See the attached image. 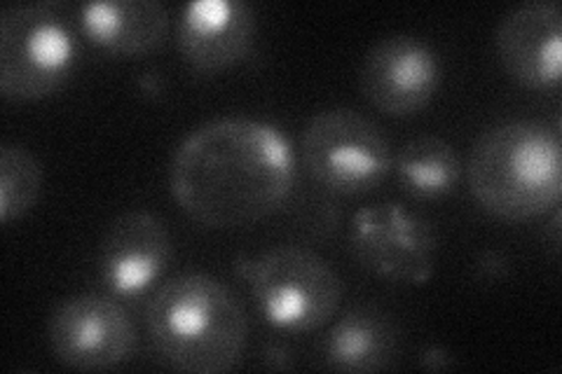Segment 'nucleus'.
I'll use <instances>...</instances> for the list:
<instances>
[{
	"instance_id": "f257e3e1",
	"label": "nucleus",
	"mask_w": 562,
	"mask_h": 374,
	"mask_svg": "<svg viewBox=\"0 0 562 374\" xmlns=\"http://www.w3.org/2000/svg\"><path fill=\"white\" fill-rule=\"evenodd\" d=\"M293 152L272 124L218 117L176 148L169 167L173 200L214 229L251 225L281 206L293 185Z\"/></svg>"
},
{
	"instance_id": "f03ea898",
	"label": "nucleus",
	"mask_w": 562,
	"mask_h": 374,
	"mask_svg": "<svg viewBox=\"0 0 562 374\" xmlns=\"http://www.w3.org/2000/svg\"><path fill=\"white\" fill-rule=\"evenodd\" d=\"M160 361L181 372H225L246 344V314L237 295L206 274H179L153 293L146 309Z\"/></svg>"
},
{
	"instance_id": "7ed1b4c3",
	"label": "nucleus",
	"mask_w": 562,
	"mask_h": 374,
	"mask_svg": "<svg viewBox=\"0 0 562 374\" xmlns=\"http://www.w3.org/2000/svg\"><path fill=\"white\" fill-rule=\"evenodd\" d=\"M560 134L537 120L490 127L473 144L469 185L483 208L506 220L535 218L553 208L562 192Z\"/></svg>"
},
{
	"instance_id": "20e7f679",
	"label": "nucleus",
	"mask_w": 562,
	"mask_h": 374,
	"mask_svg": "<svg viewBox=\"0 0 562 374\" xmlns=\"http://www.w3.org/2000/svg\"><path fill=\"white\" fill-rule=\"evenodd\" d=\"M80 43L64 3L10 5L0 14V92L10 101L55 94L70 78Z\"/></svg>"
},
{
	"instance_id": "39448f33",
	"label": "nucleus",
	"mask_w": 562,
	"mask_h": 374,
	"mask_svg": "<svg viewBox=\"0 0 562 374\" xmlns=\"http://www.w3.org/2000/svg\"><path fill=\"white\" fill-rule=\"evenodd\" d=\"M260 311L289 332L319 328L338 311L342 283L330 264L303 246H277L256 260H241Z\"/></svg>"
},
{
	"instance_id": "423d86ee",
	"label": "nucleus",
	"mask_w": 562,
	"mask_h": 374,
	"mask_svg": "<svg viewBox=\"0 0 562 374\" xmlns=\"http://www.w3.org/2000/svg\"><path fill=\"white\" fill-rule=\"evenodd\" d=\"M303 162L326 188L361 194L390 173L392 148L373 120L351 109H328L307 122Z\"/></svg>"
},
{
	"instance_id": "0eeeda50",
	"label": "nucleus",
	"mask_w": 562,
	"mask_h": 374,
	"mask_svg": "<svg viewBox=\"0 0 562 374\" xmlns=\"http://www.w3.org/2000/svg\"><path fill=\"white\" fill-rule=\"evenodd\" d=\"M351 256L366 270L396 283H425L438 253L429 220L398 204L363 206L349 227Z\"/></svg>"
},
{
	"instance_id": "6e6552de",
	"label": "nucleus",
	"mask_w": 562,
	"mask_h": 374,
	"mask_svg": "<svg viewBox=\"0 0 562 374\" xmlns=\"http://www.w3.org/2000/svg\"><path fill=\"white\" fill-rule=\"evenodd\" d=\"M57 361L76 370H105L125 363L134 349V326L115 299L76 295L64 299L47 326Z\"/></svg>"
},
{
	"instance_id": "1a4fd4ad",
	"label": "nucleus",
	"mask_w": 562,
	"mask_h": 374,
	"mask_svg": "<svg viewBox=\"0 0 562 374\" xmlns=\"http://www.w3.org/2000/svg\"><path fill=\"white\" fill-rule=\"evenodd\" d=\"M361 92L386 115H411L431 101L441 82V61L419 38L394 33L380 38L361 64Z\"/></svg>"
},
{
	"instance_id": "9d476101",
	"label": "nucleus",
	"mask_w": 562,
	"mask_h": 374,
	"mask_svg": "<svg viewBox=\"0 0 562 374\" xmlns=\"http://www.w3.org/2000/svg\"><path fill=\"white\" fill-rule=\"evenodd\" d=\"M497 52L508 76L525 87L560 82L562 10L555 0H535L508 12L497 29Z\"/></svg>"
},
{
	"instance_id": "9b49d317",
	"label": "nucleus",
	"mask_w": 562,
	"mask_h": 374,
	"mask_svg": "<svg viewBox=\"0 0 562 374\" xmlns=\"http://www.w3.org/2000/svg\"><path fill=\"white\" fill-rule=\"evenodd\" d=\"M254 33L256 12L244 0H192L181 12L176 38L192 68L214 73L249 52Z\"/></svg>"
},
{
	"instance_id": "f8f14e48",
	"label": "nucleus",
	"mask_w": 562,
	"mask_h": 374,
	"mask_svg": "<svg viewBox=\"0 0 562 374\" xmlns=\"http://www.w3.org/2000/svg\"><path fill=\"white\" fill-rule=\"evenodd\" d=\"M171 258L167 225L150 211L117 216L101 241V276L117 293L134 295L162 274Z\"/></svg>"
},
{
	"instance_id": "ddd939ff",
	"label": "nucleus",
	"mask_w": 562,
	"mask_h": 374,
	"mask_svg": "<svg viewBox=\"0 0 562 374\" xmlns=\"http://www.w3.org/2000/svg\"><path fill=\"white\" fill-rule=\"evenodd\" d=\"M80 26L103 49L134 57L165 43L169 12L160 0H105L82 5Z\"/></svg>"
},
{
	"instance_id": "4468645a",
	"label": "nucleus",
	"mask_w": 562,
	"mask_h": 374,
	"mask_svg": "<svg viewBox=\"0 0 562 374\" xmlns=\"http://www.w3.org/2000/svg\"><path fill=\"white\" fill-rule=\"evenodd\" d=\"M398 353V328L392 314L378 305L347 309L326 340V361L340 372H378Z\"/></svg>"
},
{
	"instance_id": "2eb2a0df",
	"label": "nucleus",
	"mask_w": 562,
	"mask_h": 374,
	"mask_svg": "<svg viewBox=\"0 0 562 374\" xmlns=\"http://www.w3.org/2000/svg\"><path fill=\"white\" fill-rule=\"evenodd\" d=\"M396 173L403 190L413 197L434 200L454 190L462 162L448 140L422 134L398 150Z\"/></svg>"
},
{
	"instance_id": "dca6fc26",
	"label": "nucleus",
	"mask_w": 562,
	"mask_h": 374,
	"mask_svg": "<svg viewBox=\"0 0 562 374\" xmlns=\"http://www.w3.org/2000/svg\"><path fill=\"white\" fill-rule=\"evenodd\" d=\"M43 169L24 146L3 144L0 148V216L3 223L22 218L41 197Z\"/></svg>"
}]
</instances>
